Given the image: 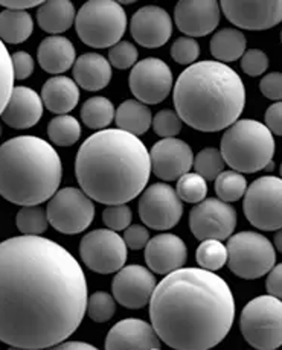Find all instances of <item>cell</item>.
<instances>
[{
  "mask_svg": "<svg viewBox=\"0 0 282 350\" xmlns=\"http://www.w3.org/2000/svg\"><path fill=\"white\" fill-rule=\"evenodd\" d=\"M89 289L81 265L42 237L0 242V341L46 350L69 338L86 315Z\"/></svg>",
  "mask_w": 282,
  "mask_h": 350,
  "instance_id": "1",
  "label": "cell"
},
{
  "mask_svg": "<svg viewBox=\"0 0 282 350\" xmlns=\"http://www.w3.org/2000/svg\"><path fill=\"white\" fill-rule=\"evenodd\" d=\"M150 319L159 340L174 350H209L235 320L232 289L216 273L180 268L154 288Z\"/></svg>",
  "mask_w": 282,
  "mask_h": 350,
  "instance_id": "2",
  "label": "cell"
},
{
  "mask_svg": "<svg viewBox=\"0 0 282 350\" xmlns=\"http://www.w3.org/2000/svg\"><path fill=\"white\" fill-rule=\"evenodd\" d=\"M75 175L92 201L118 206L139 197L151 175L142 140L119 128L97 131L79 146Z\"/></svg>",
  "mask_w": 282,
  "mask_h": 350,
  "instance_id": "3",
  "label": "cell"
},
{
  "mask_svg": "<svg viewBox=\"0 0 282 350\" xmlns=\"http://www.w3.org/2000/svg\"><path fill=\"white\" fill-rule=\"evenodd\" d=\"M172 99L182 122L201 133H217L240 119L246 87L229 66L200 62L180 73Z\"/></svg>",
  "mask_w": 282,
  "mask_h": 350,
  "instance_id": "4",
  "label": "cell"
},
{
  "mask_svg": "<svg viewBox=\"0 0 282 350\" xmlns=\"http://www.w3.org/2000/svg\"><path fill=\"white\" fill-rule=\"evenodd\" d=\"M63 178V165L51 144L18 136L0 145V195L17 206H38L51 200Z\"/></svg>",
  "mask_w": 282,
  "mask_h": 350,
  "instance_id": "5",
  "label": "cell"
},
{
  "mask_svg": "<svg viewBox=\"0 0 282 350\" xmlns=\"http://www.w3.org/2000/svg\"><path fill=\"white\" fill-rule=\"evenodd\" d=\"M220 152L225 163L235 172L253 174L263 171L273 161V134L258 120H237L225 131Z\"/></svg>",
  "mask_w": 282,
  "mask_h": 350,
  "instance_id": "6",
  "label": "cell"
},
{
  "mask_svg": "<svg viewBox=\"0 0 282 350\" xmlns=\"http://www.w3.org/2000/svg\"><path fill=\"white\" fill-rule=\"evenodd\" d=\"M75 29L79 40L90 48H113L127 29L124 6L113 0H90L78 11Z\"/></svg>",
  "mask_w": 282,
  "mask_h": 350,
  "instance_id": "7",
  "label": "cell"
},
{
  "mask_svg": "<svg viewBox=\"0 0 282 350\" xmlns=\"http://www.w3.org/2000/svg\"><path fill=\"white\" fill-rule=\"evenodd\" d=\"M240 329L255 350H277L282 345V305L272 295H259L244 306Z\"/></svg>",
  "mask_w": 282,
  "mask_h": 350,
  "instance_id": "8",
  "label": "cell"
},
{
  "mask_svg": "<svg viewBox=\"0 0 282 350\" xmlns=\"http://www.w3.org/2000/svg\"><path fill=\"white\" fill-rule=\"evenodd\" d=\"M231 271L241 279L253 280L266 275L277 265V250L264 234L241 232L229 238L226 245Z\"/></svg>",
  "mask_w": 282,
  "mask_h": 350,
  "instance_id": "9",
  "label": "cell"
},
{
  "mask_svg": "<svg viewBox=\"0 0 282 350\" xmlns=\"http://www.w3.org/2000/svg\"><path fill=\"white\" fill-rule=\"evenodd\" d=\"M244 215L249 223L264 232L281 230L282 181L274 175L255 180L244 193Z\"/></svg>",
  "mask_w": 282,
  "mask_h": 350,
  "instance_id": "10",
  "label": "cell"
},
{
  "mask_svg": "<svg viewBox=\"0 0 282 350\" xmlns=\"http://www.w3.org/2000/svg\"><path fill=\"white\" fill-rule=\"evenodd\" d=\"M46 215L57 232L77 234L92 224L95 218V204L81 189L63 187L49 200Z\"/></svg>",
  "mask_w": 282,
  "mask_h": 350,
  "instance_id": "11",
  "label": "cell"
},
{
  "mask_svg": "<svg viewBox=\"0 0 282 350\" xmlns=\"http://www.w3.org/2000/svg\"><path fill=\"white\" fill-rule=\"evenodd\" d=\"M79 256L90 271L98 274L118 273L127 262V245L116 232L98 228L87 233L79 244Z\"/></svg>",
  "mask_w": 282,
  "mask_h": 350,
  "instance_id": "12",
  "label": "cell"
},
{
  "mask_svg": "<svg viewBox=\"0 0 282 350\" xmlns=\"http://www.w3.org/2000/svg\"><path fill=\"white\" fill-rule=\"evenodd\" d=\"M183 215L182 200L166 183H156L144 191L139 200V217L153 230H170Z\"/></svg>",
  "mask_w": 282,
  "mask_h": 350,
  "instance_id": "13",
  "label": "cell"
},
{
  "mask_svg": "<svg viewBox=\"0 0 282 350\" xmlns=\"http://www.w3.org/2000/svg\"><path fill=\"white\" fill-rule=\"evenodd\" d=\"M237 227V211L218 198H205L192 207L190 228L198 241H223L232 237Z\"/></svg>",
  "mask_w": 282,
  "mask_h": 350,
  "instance_id": "14",
  "label": "cell"
},
{
  "mask_svg": "<svg viewBox=\"0 0 282 350\" xmlns=\"http://www.w3.org/2000/svg\"><path fill=\"white\" fill-rule=\"evenodd\" d=\"M172 72L159 58H145L134 64L129 85L136 100L142 104H159L168 98L172 89Z\"/></svg>",
  "mask_w": 282,
  "mask_h": 350,
  "instance_id": "15",
  "label": "cell"
},
{
  "mask_svg": "<svg viewBox=\"0 0 282 350\" xmlns=\"http://www.w3.org/2000/svg\"><path fill=\"white\" fill-rule=\"evenodd\" d=\"M156 285V278L145 267L127 265L113 278V299L127 309H140L150 303Z\"/></svg>",
  "mask_w": 282,
  "mask_h": 350,
  "instance_id": "16",
  "label": "cell"
},
{
  "mask_svg": "<svg viewBox=\"0 0 282 350\" xmlns=\"http://www.w3.org/2000/svg\"><path fill=\"white\" fill-rule=\"evenodd\" d=\"M226 18L235 26L249 31H264L274 28L282 20V2L266 0V2H221Z\"/></svg>",
  "mask_w": 282,
  "mask_h": 350,
  "instance_id": "17",
  "label": "cell"
},
{
  "mask_svg": "<svg viewBox=\"0 0 282 350\" xmlns=\"http://www.w3.org/2000/svg\"><path fill=\"white\" fill-rule=\"evenodd\" d=\"M191 146L180 139H164L154 144L150 152L151 172L164 181L179 180L192 167Z\"/></svg>",
  "mask_w": 282,
  "mask_h": 350,
  "instance_id": "18",
  "label": "cell"
},
{
  "mask_svg": "<svg viewBox=\"0 0 282 350\" xmlns=\"http://www.w3.org/2000/svg\"><path fill=\"white\" fill-rule=\"evenodd\" d=\"M130 32L134 42L146 49L162 48L172 36L171 17L160 6L146 5L134 12Z\"/></svg>",
  "mask_w": 282,
  "mask_h": 350,
  "instance_id": "19",
  "label": "cell"
},
{
  "mask_svg": "<svg viewBox=\"0 0 282 350\" xmlns=\"http://www.w3.org/2000/svg\"><path fill=\"white\" fill-rule=\"evenodd\" d=\"M174 22L188 37H205L220 23V5L216 0H182L174 10Z\"/></svg>",
  "mask_w": 282,
  "mask_h": 350,
  "instance_id": "20",
  "label": "cell"
},
{
  "mask_svg": "<svg viewBox=\"0 0 282 350\" xmlns=\"http://www.w3.org/2000/svg\"><path fill=\"white\" fill-rule=\"evenodd\" d=\"M105 350H162L157 334L140 319H125L113 326L105 338Z\"/></svg>",
  "mask_w": 282,
  "mask_h": 350,
  "instance_id": "21",
  "label": "cell"
},
{
  "mask_svg": "<svg viewBox=\"0 0 282 350\" xmlns=\"http://www.w3.org/2000/svg\"><path fill=\"white\" fill-rule=\"evenodd\" d=\"M188 260V248L177 234H157L145 245V262L156 274H170L183 268Z\"/></svg>",
  "mask_w": 282,
  "mask_h": 350,
  "instance_id": "22",
  "label": "cell"
},
{
  "mask_svg": "<svg viewBox=\"0 0 282 350\" xmlns=\"http://www.w3.org/2000/svg\"><path fill=\"white\" fill-rule=\"evenodd\" d=\"M43 116V103L37 92L29 87H14L2 113L3 122L16 130H26L40 122Z\"/></svg>",
  "mask_w": 282,
  "mask_h": 350,
  "instance_id": "23",
  "label": "cell"
},
{
  "mask_svg": "<svg viewBox=\"0 0 282 350\" xmlns=\"http://www.w3.org/2000/svg\"><path fill=\"white\" fill-rule=\"evenodd\" d=\"M38 64L44 72L62 75L77 62V51L69 38L63 36L46 37L38 46Z\"/></svg>",
  "mask_w": 282,
  "mask_h": 350,
  "instance_id": "24",
  "label": "cell"
},
{
  "mask_svg": "<svg viewBox=\"0 0 282 350\" xmlns=\"http://www.w3.org/2000/svg\"><path fill=\"white\" fill-rule=\"evenodd\" d=\"M73 78L77 85L87 92L103 90L112 79V66L109 59L99 53H84L73 64Z\"/></svg>",
  "mask_w": 282,
  "mask_h": 350,
  "instance_id": "25",
  "label": "cell"
},
{
  "mask_svg": "<svg viewBox=\"0 0 282 350\" xmlns=\"http://www.w3.org/2000/svg\"><path fill=\"white\" fill-rule=\"evenodd\" d=\"M42 103L51 113L63 116L78 105L79 89L69 77H53L48 79L42 89Z\"/></svg>",
  "mask_w": 282,
  "mask_h": 350,
  "instance_id": "26",
  "label": "cell"
},
{
  "mask_svg": "<svg viewBox=\"0 0 282 350\" xmlns=\"http://www.w3.org/2000/svg\"><path fill=\"white\" fill-rule=\"evenodd\" d=\"M75 22V8L69 0H49L38 6L37 23L44 32L62 33Z\"/></svg>",
  "mask_w": 282,
  "mask_h": 350,
  "instance_id": "27",
  "label": "cell"
},
{
  "mask_svg": "<svg viewBox=\"0 0 282 350\" xmlns=\"http://www.w3.org/2000/svg\"><path fill=\"white\" fill-rule=\"evenodd\" d=\"M115 120L119 130L138 137L150 130L153 114L145 104L136 99H127L115 111Z\"/></svg>",
  "mask_w": 282,
  "mask_h": 350,
  "instance_id": "28",
  "label": "cell"
},
{
  "mask_svg": "<svg viewBox=\"0 0 282 350\" xmlns=\"http://www.w3.org/2000/svg\"><path fill=\"white\" fill-rule=\"evenodd\" d=\"M247 38L241 31L225 28L214 33L211 40V53L218 63L237 62L246 52Z\"/></svg>",
  "mask_w": 282,
  "mask_h": 350,
  "instance_id": "29",
  "label": "cell"
},
{
  "mask_svg": "<svg viewBox=\"0 0 282 350\" xmlns=\"http://www.w3.org/2000/svg\"><path fill=\"white\" fill-rule=\"evenodd\" d=\"M34 22L28 11L5 10L0 12V40L6 44H20L31 37Z\"/></svg>",
  "mask_w": 282,
  "mask_h": 350,
  "instance_id": "30",
  "label": "cell"
},
{
  "mask_svg": "<svg viewBox=\"0 0 282 350\" xmlns=\"http://www.w3.org/2000/svg\"><path fill=\"white\" fill-rule=\"evenodd\" d=\"M81 119L87 128L104 130L115 119V105L104 96H93L83 104Z\"/></svg>",
  "mask_w": 282,
  "mask_h": 350,
  "instance_id": "31",
  "label": "cell"
},
{
  "mask_svg": "<svg viewBox=\"0 0 282 350\" xmlns=\"http://www.w3.org/2000/svg\"><path fill=\"white\" fill-rule=\"evenodd\" d=\"M48 134L53 145L72 146L81 137V125L73 116L63 114V116H57L51 120Z\"/></svg>",
  "mask_w": 282,
  "mask_h": 350,
  "instance_id": "32",
  "label": "cell"
},
{
  "mask_svg": "<svg viewBox=\"0 0 282 350\" xmlns=\"http://www.w3.org/2000/svg\"><path fill=\"white\" fill-rule=\"evenodd\" d=\"M16 224L23 237H40L48 230L49 221L42 206H25L17 212Z\"/></svg>",
  "mask_w": 282,
  "mask_h": 350,
  "instance_id": "33",
  "label": "cell"
},
{
  "mask_svg": "<svg viewBox=\"0 0 282 350\" xmlns=\"http://www.w3.org/2000/svg\"><path fill=\"white\" fill-rule=\"evenodd\" d=\"M247 181L243 174L235 171H223L216 178V192L223 203H235L244 197Z\"/></svg>",
  "mask_w": 282,
  "mask_h": 350,
  "instance_id": "34",
  "label": "cell"
},
{
  "mask_svg": "<svg viewBox=\"0 0 282 350\" xmlns=\"http://www.w3.org/2000/svg\"><path fill=\"white\" fill-rule=\"evenodd\" d=\"M196 259L201 270H206L211 273L221 270L227 262L226 245H223V242L221 241H216V239L201 241V244L197 248Z\"/></svg>",
  "mask_w": 282,
  "mask_h": 350,
  "instance_id": "35",
  "label": "cell"
},
{
  "mask_svg": "<svg viewBox=\"0 0 282 350\" xmlns=\"http://www.w3.org/2000/svg\"><path fill=\"white\" fill-rule=\"evenodd\" d=\"M196 167V174H198L203 180H216L218 175L225 171V160L217 148H205L201 150L192 161Z\"/></svg>",
  "mask_w": 282,
  "mask_h": 350,
  "instance_id": "36",
  "label": "cell"
},
{
  "mask_svg": "<svg viewBox=\"0 0 282 350\" xmlns=\"http://www.w3.org/2000/svg\"><path fill=\"white\" fill-rule=\"evenodd\" d=\"M176 192L179 195V198L186 201V203L198 204L206 198L207 183L198 174L188 172L177 180Z\"/></svg>",
  "mask_w": 282,
  "mask_h": 350,
  "instance_id": "37",
  "label": "cell"
},
{
  "mask_svg": "<svg viewBox=\"0 0 282 350\" xmlns=\"http://www.w3.org/2000/svg\"><path fill=\"white\" fill-rule=\"evenodd\" d=\"M86 311L90 320L95 323H105L112 320L113 315H115L116 301L109 293L97 291L87 299Z\"/></svg>",
  "mask_w": 282,
  "mask_h": 350,
  "instance_id": "38",
  "label": "cell"
},
{
  "mask_svg": "<svg viewBox=\"0 0 282 350\" xmlns=\"http://www.w3.org/2000/svg\"><path fill=\"white\" fill-rule=\"evenodd\" d=\"M14 90V69H12V58L6 49L5 43L0 40V116Z\"/></svg>",
  "mask_w": 282,
  "mask_h": 350,
  "instance_id": "39",
  "label": "cell"
},
{
  "mask_svg": "<svg viewBox=\"0 0 282 350\" xmlns=\"http://www.w3.org/2000/svg\"><path fill=\"white\" fill-rule=\"evenodd\" d=\"M154 133L164 139H172L182 131V120L177 116V113L170 109L160 110L151 122Z\"/></svg>",
  "mask_w": 282,
  "mask_h": 350,
  "instance_id": "40",
  "label": "cell"
},
{
  "mask_svg": "<svg viewBox=\"0 0 282 350\" xmlns=\"http://www.w3.org/2000/svg\"><path fill=\"white\" fill-rule=\"evenodd\" d=\"M139 52L130 42H119L109 51V63L116 69H130L138 62Z\"/></svg>",
  "mask_w": 282,
  "mask_h": 350,
  "instance_id": "41",
  "label": "cell"
},
{
  "mask_svg": "<svg viewBox=\"0 0 282 350\" xmlns=\"http://www.w3.org/2000/svg\"><path fill=\"white\" fill-rule=\"evenodd\" d=\"M171 57L179 64L192 66L200 57V44L194 38L180 37L172 44Z\"/></svg>",
  "mask_w": 282,
  "mask_h": 350,
  "instance_id": "42",
  "label": "cell"
},
{
  "mask_svg": "<svg viewBox=\"0 0 282 350\" xmlns=\"http://www.w3.org/2000/svg\"><path fill=\"white\" fill-rule=\"evenodd\" d=\"M131 208L127 204L107 206L103 212L104 224L109 227V230L116 233L129 228L131 224Z\"/></svg>",
  "mask_w": 282,
  "mask_h": 350,
  "instance_id": "43",
  "label": "cell"
},
{
  "mask_svg": "<svg viewBox=\"0 0 282 350\" xmlns=\"http://www.w3.org/2000/svg\"><path fill=\"white\" fill-rule=\"evenodd\" d=\"M241 69L249 77L263 75L268 69V57L259 49H249L241 57Z\"/></svg>",
  "mask_w": 282,
  "mask_h": 350,
  "instance_id": "44",
  "label": "cell"
},
{
  "mask_svg": "<svg viewBox=\"0 0 282 350\" xmlns=\"http://www.w3.org/2000/svg\"><path fill=\"white\" fill-rule=\"evenodd\" d=\"M124 242L131 250H142L150 241V233L146 227L140 224H133L124 230Z\"/></svg>",
  "mask_w": 282,
  "mask_h": 350,
  "instance_id": "45",
  "label": "cell"
},
{
  "mask_svg": "<svg viewBox=\"0 0 282 350\" xmlns=\"http://www.w3.org/2000/svg\"><path fill=\"white\" fill-rule=\"evenodd\" d=\"M259 89H261V93H263L267 99H272V100H277V103H279L282 98L281 73L279 72L268 73V75H266L263 79H261Z\"/></svg>",
  "mask_w": 282,
  "mask_h": 350,
  "instance_id": "46",
  "label": "cell"
},
{
  "mask_svg": "<svg viewBox=\"0 0 282 350\" xmlns=\"http://www.w3.org/2000/svg\"><path fill=\"white\" fill-rule=\"evenodd\" d=\"M11 58H12V69H14V79L22 81L32 75L36 63H34V58L28 52L18 51Z\"/></svg>",
  "mask_w": 282,
  "mask_h": 350,
  "instance_id": "47",
  "label": "cell"
},
{
  "mask_svg": "<svg viewBox=\"0 0 282 350\" xmlns=\"http://www.w3.org/2000/svg\"><path fill=\"white\" fill-rule=\"evenodd\" d=\"M266 126L272 134L281 136L282 134V104L274 103L266 111Z\"/></svg>",
  "mask_w": 282,
  "mask_h": 350,
  "instance_id": "48",
  "label": "cell"
},
{
  "mask_svg": "<svg viewBox=\"0 0 282 350\" xmlns=\"http://www.w3.org/2000/svg\"><path fill=\"white\" fill-rule=\"evenodd\" d=\"M268 278L266 280L267 295H272L274 299L281 300L282 295V265H274L270 271L267 273Z\"/></svg>",
  "mask_w": 282,
  "mask_h": 350,
  "instance_id": "49",
  "label": "cell"
},
{
  "mask_svg": "<svg viewBox=\"0 0 282 350\" xmlns=\"http://www.w3.org/2000/svg\"><path fill=\"white\" fill-rule=\"evenodd\" d=\"M42 3L43 2H40V0H0V6L11 11H25L36 8V6H40Z\"/></svg>",
  "mask_w": 282,
  "mask_h": 350,
  "instance_id": "50",
  "label": "cell"
},
{
  "mask_svg": "<svg viewBox=\"0 0 282 350\" xmlns=\"http://www.w3.org/2000/svg\"><path fill=\"white\" fill-rule=\"evenodd\" d=\"M46 350H99V349L81 341H67V342H60V345Z\"/></svg>",
  "mask_w": 282,
  "mask_h": 350,
  "instance_id": "51",
  "label": "cell"
},
{
  "mask_svg": "<svg viewBox=\"0 0 282 350\" xmlns=\"http://www.w3.org/2000/svg\"><path fill=\"white\" fill-rule=\"evenodd\" d=\"M282 237H281V232L277 230V234H274V245H277V250H281L282 247Z\"/></svg>",
  "mask_w": 282,
  "mask_h": 350,
  "instance_id": "52",
  "label": "cell"
},
{
  "mask_svg": "<svg viewBox=\"0 0 282 350\" xmlns=\"http://www.w3.org/2000/svg\"><path fill=\"white\" fill-rule=\"evenodd\" d=\"M8 350H28V349H22V347H10Z\"/></svg>",
  "mask_w": 282,
  "mask_h": 350,
  "instance_id": "53",
  "label": "cell"
},
{
  "mask_svg": "<svg viewBox=\"0 0 282 350\" xmlns=\"http://www.w3.org/2000/svg\"><path fill=\"white\" fill-rule=\"evenodd\" d=\"M0 136H2V125H0Z\"/></svg>",
  "mask_w": 282,
  "mask_h": 350,
  "instance_id": "54",
  "label": "cell"
}]
</instances>
